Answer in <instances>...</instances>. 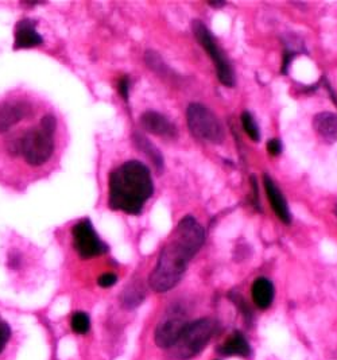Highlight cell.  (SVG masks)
<instances>
[{"mask_svg": "<svg viewBox=\"0 0 337 360\" xmlns=\"http://www.w3.org/2000/svg\"><path fill=\"white\" fill-rule=\"evenodd\" d=\"M188 324L189 323L182 317L179 312L172 310L162 319L156 329V344L160 348H173Z\"/></svg>", "mask_w": 337, "mask_h": 360, "instance_id": "ba28073f", "label": "cell"}, {"mask_svg": "<svg viewBox=\"0 0 337 360\" xmlns=\"http://www.w3.org/2000/svg\"><path fill=\"white\" fill-rule=\"evenodd\" d=\"M57 120L53 115H46L38 128L30 130L17 140L15 150L32 166H41L49 161L54 152V133Z\"/></svg>", "mask_w": 337, "mask_h": 360, "instance_id": "3957f363", "label": "cell"}, {"mask_svg": "<svg viewBox=\"0 0 337 360\" xmlns=\"http://www.w3.org/2000/svg\"><path fill=\"white\" fill-rule=\"evenodd\" d=\"M336 212H337V209H336Z\"/></svg>", "mask_w": 337, "mask_h": 360, "instance_id": "d4e9b609", "label": "cell"}, {"mask_svg": "<svg viewBox=\"0 0 337 360\" xmlns=\"http://www.w3.org/2000/svg\"><path fill=\"white\" fill-rule=\"evenodd\" d=\"M252 300L259 309H267L274 300V286L267 278H258L252 285Z\"/></svg>", "mask_w": 337, "mask_h": 360, "instance_id": "5bb4252c", "label": "cell"}, {"mask_svg": "<svg viewBox=\"0 0 337 360\" xmlns=\"http://www.w3.org/2000/svg\"><path fill=\"white\" fill-rule=\"evenodd\" d=\"M141 123L146 131L158 137L173 138L177 134L176 127L158 112H153V111L144 112L141 116Z\"/></svg>", "mask_w": 337, "mask_h": 360, "instance_id": "8fae6325", "label": "cell"}, {"mask_svg": "<svg viewBox=\"0 0 337 360\" xmlns=\"http://www.w3.org/2000/svg\"><path fill=\"white\" fill-rule=\"evenodd\" d=\"M71 326L74 333L77 335H85L90 328L89 316L84 312H76L71 316Z\"/></svg>", "mask_w": 337, "mask_h": 360, "instance_id": "ac0fdd59", "label": "cell"}, {"mask_svg": "<svg viewBox=\"0 0 337 360\" xmlns=\"http://www.w3.org/2000/svg\"><path fill=\"white\" fill-rule=\"evenodd\" d=\"M220 352L223 355H227V356H243V358H246L249 355V344L240 332H236V333L232 335L226 343L221 345Z\"/></svg>", "mask_w": 337, "mask_h": 360, "instance_id": "9a60e30c", "label": "cell"}, {"mask_svg": "<svg viewBox=\"0 0 337 360\" xmlns=\"http://www.w3.org/2000/svg\"><path fill=\"white\" fill-rule=\"evenodd\" d=\"M143 298H144V291L142 286L131 285L123 292L122 304L127 309L137 308L138 305L142 304Z\"/></svg>", "mask_w": 337, "mask_h": 360, "instance_id": "e0dca14e", "label": "cell"}, {"mask_svg": "<svg viewBox=\"0 0 337 360\" xmlns=\"http://www.w3.org/2000/svg\"><path fill=\"white\" fill-rule=\"evenodd\" d=\"M204 228L192 216L184 218L160 251L158 262L150 274L149 282L157 293L173 289L186 272L192 258L204 244Z\"/></svg>", "mask_w": 337, "mask_h": 360, "instance_id": "6da1fadb", "label": "cell"}, {"mask_svg": "<svg viewBox=\"0 0 337 360\" xmlns=\"http://www.w3.org/2000/svg\"><path fill=\"white\" fill-rule=\"evenodd\" d=\"M153 192L149 168L139 161H128L109 175L108 206L128 215H139Z\"/></svg>", "mask_w": 337, "mask_h": 360, "instance_id": "7a4b0ae2", "label": "cell"}, {"mask_svg": "<svg viewBox=\"0 0 337 360\" xmlns=\"http://www.w3.org/2000/svg\"><path fill=\"white\" fill-rule=\"evenodd\" d=\"M116 282H118V276L114 274V273H104V274L100 275L99 279H97L99 286H102L104 289L112 288Z\"/></svg>", "mask_w": 337, "mask_h": 360, "instance_id": "44dd1931", "label": "cell"}, {"mask_svg": "<svg viewBox=\"0 0 337 360\" xmlns=\"http://www.w3.org/2000/svg\"><path fill=\"white\" fill-rule=\"evenodd\" d=\"M73 246L83 259L100 257L108 251V246L99 238L89 219H83L71 228Z\"/></svg>", "mask_w": 337, "mask_h": 360, "instance_id": "52a82bcc", "label": "cell"}, {"mask_svg": "<svg viewBox=\"0 0 337 360\" xmlns=\"http://www.w3.org/2000/svg\"><path fill=\"white\" fill-rule=\"evenodd\" d=\"M263 184H265V189H266L267 199L273 206L277 218L282 223H290V219H291L290 218V211H289V206H287V203L284 200L282 192L278 189L275 182L268 175L263 177Z\"/></svg>", "mask_w": 337, "mask_h": 360, "instance_id": "7c38bea8", "label": "cell"}, {"mask_svg": "<svg viewBox=\"0 0 337 360\" xmlns=\"http://www.w3.org/2000/svg\"><path fill=\"white\" fill-rule=\"evenodd\" d=\"M118 91L122 95V98L127 100L128 99V91H130V80L128 77H122L119 84H118Z\"/></svg>", "mask_w": 337, "mask_h": 360, "instance_id": "603a6c76", "label": "cell"}, {"mask_svg": "<svg viewBox=\"0 0 337 360\" xmlns=\"http://www.w3.org/2000/svg\"><path fill=\"white\" fill-rule=\"evenodd\" d=\"M214 331L216 324L211 319H201L195 323H189L173 347L174 356L179 360L192 359L211 340Z\"/></svg>", "mask_w": 337, "mask_h": 360, "instance_id": "277c9868", "label": "cell"}, {"mask_svg": "<svg viewBox=\"0 0 337 360\" xmlns=\"http://www.w3.org/2000/svg\"><path fill=\"white\" fill-rule=\"evenodd\" d=\"M242 124H243V128H245L246 134H247L254 142H258L259 138H261L259 128H258L256 121L252 118V115H251L249 112H243V114H242Z\"/></svg>", "mask_w": 337, "mask_h": 360, "instance_id": "d6986e66", "label": "cell"}, {"mask_svg": "<svg viewBox=\"0 0 337 360\" xmlns=\"http://www.w3.org/2000/svg\"><path fill=\"white\" fill-rule=\"evenodd\" d=\"M192 27H193V33H195L197 41L200 42L202 49L208 53L209 57L212 58L220 83L227 86H235V73H233L231 64L227 60V57L224 55V52L217 45V42L214 41L211 32L200 20H193Z\"/></svg>", "mask_w": 337, "mask_h": 360, "instance_id": "8992f818", "label": "cell"}, {"mask_svg": "<svg viewBox=\"0 0 337 360\" xmlns=\"http://www.w3.org/2000/svg\"><path fill=\"white\" fill-rule=\"evenodd\" d=\"M43 38L36 32V23L32 19L19 20L15 27V45L18 49H32L42 45Z\"/></svg>", "mask_w": 337, "mask_h": 360, "instance_id": "30bf717a", "label": "cell"}, {"mask_svg": "<svg viewBox=\"0 0 337 360\" xmlns=\"http://www.w3.org/2000/svg\"><path fill=\"white\" fill-rule=\"evenodd\" d=\"M32 115V105L27 102H4L0 104V134L8 131L20 120Z\"/></svg>", "mask_w": 337, "mask_h": 360, "instance_id": "9c48e42d", "label": "cell"}, {"mask_svg": "<svg viewBox=\"0 0 337 360\" xmlns=\"http://www.w3.org/2000/svg\"><path fill=\"white\" fill-rule=\"evenodd\" d=\"M313 126L325 142H337V115L331 112H321L315 116Z\"/></svg>", "mask_w": 337, "mask_h": 360, "instance_id": "4fadbf2b", "label": "cell"}, {"mask_svg": "<svg viewBox=\"0 0 337 360\" xmlns=\"http://www.w3.org/2000/svg\"><path fill=\"white\" fill-rule=\"evenodd\" d=\"M10 338H11L10 326L0 319V354L4 351L6 345L10 342Z\"/></svg>", "mask_w": 337, "mask_h": 360, "instance_id": "ffe728a7", "label": "cell"}, {"mask_svg": "<svg viewBox=\"0 0 337 360\" xmlns=\"http://www.w3.org/2000/svg\"><path fill=\"white\" fill-rule=\"evenodd\" d=\"M134 142L137 145V147L147 155V158L153 162L154 168L157 172H162L163 169V156L160 153V150L147 139L141 134H135L134 135Z\"/></svg>", "mask_w": 337, "mask_h": 360, "instance_id": "2e32d148", "label": "cell"}, {"mask_svg": "<svg viewBox=\"0 0 337 360\" xmlns=\"http://www.w3.org/2000/svg\"><path fill=\"white\" fill-rule=\"evenodd\" d=\"M186 119L191 133L197 139L208 143L223 142V127L209 108L201 104H191L186 111Z\"/></svg>", "mask_w": 337, "mask_h": 360, "instance_id": "5b68a950", "label": "cell"}, {"mask_svg": "<svg viewBox=\"0 0 337 360\" xmlns=\"http://www.w3.org/2000/svg\"><path fill=\"white\" fill-rule=\"evenodd\" d=\"M267 152L268 154L273 155V156H277V155L281 154L282 152V146H281V142L278 139H271L267 142Z\"/></svg>", "mask_w": 337, "mask_h": 360, "instance_id": "7402d4cb", "label": "cell"}, {"mask_svg": "<svg viewBox=\"0 0 337 360\" xmlns=\"http://www.w3.org/2000/svg\"><path fill=\"white\" fill-rule=\"evenodd\" d=\"M209 4H211L212 7H221V6H224L226 3H224V1H211Z\"/></svg>", "mask_w": 337, "mask_h": 360, "instance_id": "cb8c5ba5", "label": "cell"}]
</instances>
